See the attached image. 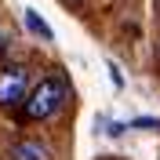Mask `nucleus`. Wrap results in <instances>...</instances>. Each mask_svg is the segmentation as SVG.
I'll list each match as a JSON object with an SVG mask.
<instances>
[{"instance_id":"f257e3e1","label":"nucleus","mask_w":160,"mask_h":160,"mask_svg":"<svg viewBox=\"0 0 160 160\" xmlns=\"http://www.w3.org/2000/svg\"><path fill=\"white\" fill-rule=\"evenodd\" d=\"M66 95H69V88H66V80H62L58 73H48V77H40L37 84L29 88L26 102H22V120H33V124H37V120L55 117V113L62 109Z\"/></svg>"},{"instance_id":"f03ea898","label":"nucleus","mask_w":160,"mask_h":160,"mask_svg":"<svg viewBox=\"0 0 160 160\" xmlns=\"http://www.w3.org/2000/svg\"><path fill=\"white\" fill-rule=\"evenodd\" d=\"M29 95V73L18 62L0 66V109H22V102Z\"/></svg>"},{"instance_id":"7ed1b4c3","label":"nucleus","mask_w":160,"mask_h":160,"mask_svg":"<svg viewBox=\"0 0 160 160\" xmlns=\"http://www.w3.org/2000/svg\"><path fill=\"white\" fill-rule=\"evenodd\" d=\"M8 160H48V142H40V138H18L8 149Z\"/></svg>"}]
</instances>
